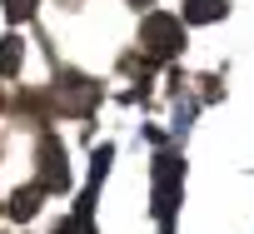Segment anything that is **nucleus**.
I'll return each instance as SVG.
<instances>
[{"label": "nucleus", "mask_w": 254, "mask_h": 234, "mask_svg": "<svg viewBox=\"0 0 254 234\" xmlns=\"http://www.w3.org/2000/svg\"><path fill=\"white\" fill-rule=\"evenodd\" d=\"M140 45H145V55H155V60H170V55H180L185 50V20H175V15H145V25H140Z\"/></svg>", "instance_id": "obj_1"}, {"label": "nucleus", "mask_w": 254, "mask_h": 234, "mask_svg": "<svg viewBox=\"0 0 254 234\" xmlns=\"http://www.w3.org/2000/svg\"><path fill=\"white\" fill-rule=\"evenodd\" d=\"M180 184H185V165H180L175 155H160V160H155V214H160L165 229H170V219H175Z\"/></svg>", "instance_id": "obj_2"}, {"label": "nucleus", "mask_w": 254, "mask_h": 234, "mask_svg": "<svg viewBox=\"0 0 254 234\" xmlns=\"http://www.w3.org/2000/svg\"><path fill=\"white\" fill-rule=\"evenodd\" d=\"M55 100L65 105V115H90L95 100H100V85L85 80V75H75V70H65V75L55 80Z\"/></svg>", "instance_id": "obj_3"}, {"label": "nucleus", "mask_w": 254, "mask_h": 234, "mask_svg": "<svg viewBox=\"0 0 254 234\" xmlns=\"http://www.w3.org/2000/svg\"><path fill=\"white\" fill-rule=\"evenodd\" d=\"M65 179H70V175H65V150H60V140L45 135V140H40V179H35V184H40V189H65Z\"/></svg>", "instance_id": "obj_4"}, {"label": "nucleus", "mask_w": 254, "mask_h": 234, "mask_svg": "<svg viewBox=\"0 0 254 234\" xmlns=\"http://www.w3.org/2000/svg\"><path fill=\"white\" fill-rule=\"evenodd\" d=\"M229 5H224V0H190V5H185V20H194V25H209V20H219Z\"/></svg>", "instance_id": "obj_5"}, {"label": "nucleus", "mask_w": 254, "mask_h": 234, "mask_svg": "<svg viewBox=\"0 0 254 234\" xmlns=\"http://www.w3.org/2000/svg\"><path fill=\"white\" fill-rule=\"evenodd\" d=\"M40 194H45L40 184H30V189H20V194L10 199V214H15V219H30V214L40 209Z\"/></svg>", "instance_id": "obj_6"}, {"label": "nucleus", "mask_w": 254, "mask_h": 234, "mask_svg": "<svg viewBox=\"0 0 254 234\" xmlns=\"http://www.w3.org/2000/svg\"><path fill=\"white\" fill-rule=\"evenodd\" d=\"M20 50H25V45H20L15 35L0 40V75H15V70H20Z\"/></svg>", "instance_id": "obj_7"}, {"label": "nucleus", "mask_w": 254, "mask_h": 234, "mask_svg": "<svg viewBox=\"0 0 254 234\" xmlns=\"http://www.w3.org/2000/svg\"><path fill=\"white\" fill-rule=\"evenodd\" d=\"M0 5H5V15H10V20H30L40 0H0Z\"/></svg>", "instance_id": "obj_8"}]
</instances>
